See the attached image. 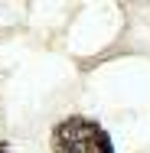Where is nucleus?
<instances>
[{
    "mask_svg": "<svg viewBox=\"0 0 150 153\" xmlns=\"http://www.w3.org/2000/svg\"><path fill=\"white\" fill-rule=\"evenodd\" d=\"M0 153H10V143H0Z\"/></svg>",
    "mask_w": 150,
    "mask_h": 153,
    "instance_id": "nucleus-2",
    "label": "nucleus"
},
{
    "mask_svg": "<svg viewBox=\"0 0 150 153\" xmlns=\"http://www.w3.org/2000/svg\"><path fill=\"white\" fill-rule=\"evenodd\" d=\"M52 150L56 153H114L111 137L104 134L101 124L88 117H69L56 124L52 130Z\"/></svg>",
    "mask_w": 150,
    "mask_h": 153,
    "instance_id": "nucleus-1",
    "label": "nucleus"
}]
</instances>
